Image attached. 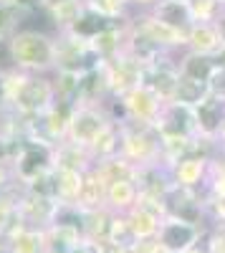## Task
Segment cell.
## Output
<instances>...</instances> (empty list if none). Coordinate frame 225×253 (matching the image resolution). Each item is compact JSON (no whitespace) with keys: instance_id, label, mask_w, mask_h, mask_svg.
Returning <instances> with one entry per match:
<instances>
[{"instance_id":"obj_5","label":"cell","mask_w":225,"mask_h":253,"mask_svg":"<svg viewBox=\"0 0 225 253\" xmlns=\"http://www.w3.org/2000/svg\"><path fill=\"white\" fill-rule=\"evenodd\" d=\"M188 76H195V79H202V81H208L213 76V61L205 58V56H195L188 61Z\"/></svg>"},{"instance_id":"obj_4","label":"cell","mask_w":225,"mask_h":253,"mask_svg":"<svg viewBox=\"0 0 225 253\" xmlns=\"http://www.w3.org/2000/svg\"><path fill=\"white\" fill-rule=\"evenodd\" d=\"M197 119H200V124H202V129H208V132L218 129V122H220V101L205 99V101L200 104V109H197Z\"/></svg>"},{"instance_id":"obj_2","label":"cell","mask_w":225,"mask_h":253,"mask_svg":"<svg viewBox=\"0 0 225 253\" xmlns=\"http://www.w3.org/2000/svg\"><path fill=\"white\" fill-rule=\"evenodd\" d=\"M195 241V228L188 223H170L162 233V243L170 251H185Z\"/></svg>"},{"instance_id":"obj_1","label":"cell","mask_w":225,"mask_h":253,"mask_svg":"<svg viewBox=\"0 0 225 253\" xmlns=\"http://www.w3.org/2000/svg\"><path fill=\"white\" fill-rule=\"evenodd\" d=\"M190 20H192V13H190V5L182 3V0H167V3L159 5V23L167 26L172 31H185L190 28Z\"/></svg>"},{"instance_id":"obj_3","label":"cell","mask_w":225,"mask_h":253,"mask_svg":"<svg viewBox=\"0 0 225 253\" xmlns=\"http://www.w3.org/2000/svg\"><path fill=\"white\" fill-rule=\"evenodd\" d=\"M175 94L182 104H202V99H205V81L185 74L182 79H177Z\"/></svg>"},{"instance_id":"obj_7","label":"cell","mask_w":225,"mask_h":253,"mask_svg":"<svg viewBox=\"0 0 225 253\" xmlns=\"http://www.w3.org/2000/svg\"><path fill=\"white\" fill-rule=\"evenodd\" d=\"M213 84H210V86L218 91V94H223L225 96V69H220V71H213Z\"/></svg>"},{"instance_id":"obj_6","label":"cell","mask_w":225,"mask_h":253,"mask_svg":"<svg viewBox=\"0 0 225 253\" xmlns=\"http://www.w3.org/2000/svg\"><path fill=\"white\" fill-rule=\"evenodd\" d=\"M195 46L200 48V51H210V48H218V36L210 31V28H200V31H195Z\"/></svg>"}]
</instances>
